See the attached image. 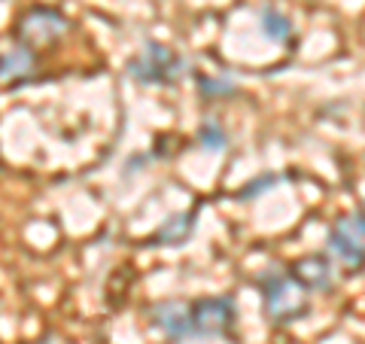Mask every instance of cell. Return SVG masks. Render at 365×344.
I'll use <instances>...</instances> for the list:
<instances>
[{"instance_id": "1", "label": "cell", "mask_w": 365, "mask_h": 344, "mask_svg": "<svg viewBox=\"0 0 365 344\" xmlns=\"http://www.w3.org/2000/svg\"><path fill=\"white\" fill-rule=\"evenodd\" d=\"M256 286L262 290V305H265V317L271 323L287 326L311 311V290L289 268H265L256 278Z\"/></svg>"}, {"instance_id": "2", "label": "cell", "mask_w": 365, "mask_h": 344, "mask_svg": "<svg viewBox=\"0 0 365 344\" xmlns=\"http://www.w3.org/2000/svg\"><path fill=\"white\" fill-rule=\"evenodd\" d=\"M186 71L189 61L155 40H146L143 49L128 61V76L140 86H177Z\"/></svg>"}, {"instance_id": "3", "label": "cell", "mask_w": 365, "mask_h": 344, "mask_svg": "<svg viewBox=\"0 0 365 344\" xmlns=\"http://www.w3.org/2000/svg\"><path fill=\"white\" fill-rule=\"evenodd\" d=\"M326 253L329 259L344 271L365 268V213H344L332 223L326 235Z\"/></svg>"}, {"instance_id": "4", "label": "cell", "mask_w": 365, "mask_h": 344, "mask_svg": "<svg viewBox=\"0 0 365 344\" xmlns=\"http://www.w3.org/2000/svg\"><path fill=\"white\" fill-rule=\"evenodd\" d=\"M71 21L61 16V9H52V6H31L19 16L16 21V43L28 46V49H46V46H55L58 43Z\"/></svg>"}, {"instance_id": "5", "label": "cell", "mask_w": 365, "mask_h": 344, "mask_svg": "<svg viewBox=\"0 0 365 344\" xmlns=\"http://www.w3.org/2000/svg\"><path fill=\"white\" fill-rule=\"evenodd\" d=\"M192 311V338H220L235 326L237 308L232 295H210V299L189 302Z\"/></svg>"}, {"instance_id": "6", "label": "cell", "mask_w": 365, "mask_h": 344, "mask_svg": "<svg viewBox=\"0 0 365 344\" xmlns=\"http://www.w3.org/2000/svg\"><path fill=\"white\" fill-rule=\"evenodd\" d=\"M150 320L155 329H162L170 341L192 338V311L189 302H158L150 308Z\"/></svg>"}, {"instance_id": "7", "label": "cell", "mask_w": 365, "mask_h": 344, "mask_svg": "<svg viewBox=\"0 0 365 344\" xmlns=\"http://www.w3.org/2000/svg\"><path fill=\"white\" fill-rule=\"evenodd\" d=\"M292 274L299 278L307 290L311 293H326V290H332L335 280H338V274H335V262L329 259V256H304L299 259L292 265Z\"/></svg>"}, {"instance_id": "8", "label": "cell", "mask_w": 365, "mask_h": 344, "mask_svg": "<svg viewBox=\"0 0 365 344\" xmlns=\"http://www.w3.org/2000/svg\"><path fill=\"white\" fill-rule=\"evenodd\" d=\"M37 71V52L16 43L13 49L0 52V83H19Z\"/></svg>"}, {"instance_id": "9", "label": "cell", "mask_w": 365, "mask_h": 344, "mask_svg": "<svg viewBox=\"0 0 365 344\" xmlns=\"http://www.w3.org/2000/svg\"><path fill=\"white\" fill-rule=\"evenodd\" d=\"M192 232H195V211L186 213H170L168 220L153 232V244L162 247H180L182 241H189Z\"/></svg>"}, {"instance_id": "10", "label": "cell", "mask_w": 365, "mask_h": 344, "mask_svg": "<svg viewBox=\"0 0 365 344\" xmlns=\"http://www.w3.org/2000/svg\"><path fill=\"white\" fill-rule=\"evenodd\" d=\"M259 28L271 43H289L292 40V21H289V16H283L277 6L259 9Z\"/></svg>"}, {"instance_id": "11", "label": "cell", "mask_w": 365, "mask_h": 344, "mask_svg": "<svg viewBox=\"0 0 365 344\" xmlns=\"http://www.w3.org/2000/svg\"><path fill=\"white\" fill-rule=\"evenodd\" d=\"M198 146L204 153H222L228 146V131L216 119H204L198 128Z\"/></svg>"}, {"instance_id": "12", "label": "cell", "mask_w": 365, "mask_h": 344, "mask_svg": "<svg viewBox=\"0 0 365 344\" xmlns=\"http://www.w3.org/2000/svg\"><path fill=\"white\" fill-rule=\"evenodd\" d=\"M198 91L207 101H220V98L237 95V83L228 76H198Z\"/></svg>"}, {"instance_id": "13", "label": "cell", "mask_w": 365, "mask_h": 344, "mask_svg": "<svg viewBox=\"0 0 365 344\" xmlns=\"http://www.w3.org/2000/svg\"><path fill=\"white\" fill-rule=\"evenodd\" d=\"M274 183H277V177H265V180H259V183H256V180H253V183H247V186L241 189V201H247L253 192H256V195H259V192H265L268 186H274Z\"/></svg>"}, {"instance_id": "14", "label": "cell", "mask_w": 365, "mask_h": 344, "mask_svg": "<svg viewBox=\"0 0 365 344\" xmlns=\"http://www.w3.org/2000/svg\"><path fill=\"white\" fill-rule=\"evenodd\" d=\"M359 211H362V213H365V204H362V208H359Z\"/></svg>"}]
</instances>
